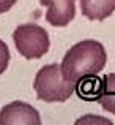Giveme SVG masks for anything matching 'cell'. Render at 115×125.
Returning a JSON list of instances; mask_svg holds the SVG:
<instances>
[{"mask_svg": "<svg viewBox=\"0 0 115 125\" xmlns=\"http://www.w3.org/2000/svg\"><path fill=\"white\" fill-rule=\"evenodd\" d=\"M41 117L33 106L24 101H13L0 109V125H39Z\"/></svg>", "mask_w": 115, "mask_h": 125, "instance_id": "cell-4", "label": "cell"}, {"mask_svg": "<svg viewBox=\"0 0 115 125\" xmlns=\"http://www.w3.org/2000/svg\"><path fill=\"white\" fill-rule=\"evenodd\" d=\"M47 6L46 21L52 27H66L76 16V0H39Z\"/></svg>", "mask_w": 115, "mask_h": 125, "instance_id": "cell-5", "label": "cell"}, {"mask_svg": "<svg viewBox=\"0 0 115 125\" xmlns=\"http://www.w3.org/2000/svg\"><path fill=\"white\" fill-rule=\"evenodd\" d=\"M16 2H18V0H0V14L9 11V10L14 6Z\"/></svg>", "mask_w": 115, "mask_h": 125, "instance_id": "cell-9", "label": "cell"}, {"mask_svg": "<svg viewBox=\"0 0 115 125\" xmlns=\"http://www.w3.org/2000/svg\"><path fill=\"white\" fill-rule=\"evenodd\" d=\"M8 63H9V49L0 40V74L8 68Z\"/></svg>", "mask_w": 115, "mask_h": 125, "instance_id": "cell-8", "label": "cell"}, {"mask_svg": "<svg viewBox=\"0 0 115 125\" xmlns=\"http://www.w3.org/2000/svg\"><path fill=\"white\" fill-rule=\"evenodd\" d=\"M16 49L22 57L28 59H41L51 48L47 32L36 24H21L13 32Z\"/></svg>", "mask_w": 115, "mask_h": 125, "instance_id": "cell-3", "label": "cell"}, {"mask_svg": "<svg viewBox=\"0 0 115 125\" xmlns=\"http://www.w3.org/2000/svg\"><path fill=\"white\" fill-rule=\"evenodd\" d=\"M80 11L88 21H104L115 11V0H80Z\"/></svg>", "mask_w": 115, "mask_h": 125, "instance_id": "cell-6", "label": "cell"}, {"mask_svg": "<svg viewBox=\"0 0 115 125\" xmlns=\"http://www.w3.org/2000/svg\"><path fill=\"white\" fill-rule=\"evenodd\" d=\"M33 89L39 100L47 103H57V101H66L77 89V84L65 79L58 63H51L44 65L36 73Z\"/></svg>", "mask_w": 115, "mask_h": 125, "instance_id": "cell-2", "label": "cell"}, {"mask_svg": "<svg viewBox=\"0 0 115 125\" xmlns=\"http://www.w3.org/2000/svg\"><path fill=\"white\" fill-rule=\"evenodd\" d=\"M96 98L104 111L115 116V73L103 76V79L99 81V87L96 89Z\"/></svg>", "mask_w": 115, "mask_h": 125, "instance_id": "cell-7", "label": "cell"}, {"mask_svg": "<svg viewBox=\"0 0 115 125\" xmlns=\"http://www.w3.org/2000/svg\"><path fill=\"white\" fill-rule=\"evenodd\" d=\"M107 62L104 46L96 40H82L71 46L60 65L65 79L73 84H80L87 78L96 76Z\"/></svg>", "mask_w": 115, "mask_h": 125, "instance_id": "cell-1", "label": "cell"}]
</instances>
